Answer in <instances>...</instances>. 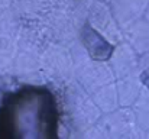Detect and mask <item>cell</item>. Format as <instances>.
Wrapping results in <instances>:
<instances>
[{"mask_svg":"<svg viewBox=\"0 0 149 139\" xmlns=\"http://www.w3.org/2000/svg\"><path fill=\"white\" fill-rule=\"evenodd\" d=\"M58 107L45 87L9 93L0 106V139L58 138Z\"/></svg>","mask_w":149,"mask_h":139,"instance_id":"1","label":"cell"},{"mask_svg":"<svg viewBox=\"0 0 149 139\" xmlns=\"http://www.w3.org/2000/svg\"><path fill=\"white\" fill-rule=\"evenodd\" d=\"M81 42L94 61H109L114 52V45H111L88 22L81 29Z\"/></svg>","mask_w":149,"mask_h":139,"instance_id":"2","label":"cell"},{"mask_svg":"<svg viewBox=\"0 0 149 139\" xmlns=\"http://www.w3.org/2000/svg\"><path fill=\"white\" fill-rule=\"evenodd\" d=\"M141 80H142L143 86L149 90V70H145V71L141 74Z\"/></svg>","mask_w":149,"mask_h":139,"instance_id":"3","label":"cell"}]
</instances>
